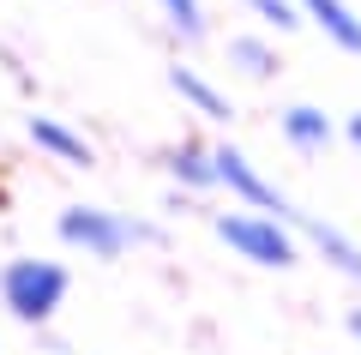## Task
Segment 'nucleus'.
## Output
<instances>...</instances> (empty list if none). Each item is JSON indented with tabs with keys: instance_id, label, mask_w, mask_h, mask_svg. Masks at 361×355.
Masks as SVG:
<instances>
[{
	"instance_id": "nucleus-1",
	"label": "nucleus",
	"mask_w": 361,
	"mask_h": 355,
	"mask_svg": "<svg viewBox=\"0 0 361 355\" xmlns=\"http://www.w3.org/2000/svg\"><path fill=\"white\" fill-rule=\"evenodd\" d=\"M66 289H73V277L54 259H13V265L0 271V301H6L13 319H25V325L54 319V307L66 301Z\"/></svg>"
},
{
	"instance_id": "nucleus-2",
	"label": "nucleus",
	"mask_w": 361,
	"mask_h": 355,
	"mask_svg": "<svg viewBox=\"0 0 361 355\" xmlns=\"http://www.w3.org/2000/svg\"><path fill=\"white\" fill-rule=\"evenodd\" d=\"M145 235H151V229L103 211V205H66V211H61V241L66 247H85L90 259H115V253H127L133 241H145Z\"/></svg>"
},
{
	"instance_id": "nucleus-3",
	"label": "nucleus",
	"mask_w": 361,
	"mask_h": 355,
	"mask_svg": "<svg viewBox=\"0 0 361 355\" xmlns=\"http://www.w3.org/2000/svg\"><path fill=\"white\" fill-rule=\"evenodd\" d=\"M217 235L235 247L241 259H253V265H295V235H289L277 217H253V211H223L217 217Z\"/></svg>"
},
{
	"instance_id": "nucleus-4",
	"label": "nucleus",
	"mask_w": 361,
	"mask_h": 355,
	"mask_svg": "<svg viewBox=\"0 0 361 355\" xmlns=\"http://www.w3.org/2000/svg\"><path fill=\"white\" fill-rule=\"evenodd\" d=\"M211 175H217L223 187L235 193V199H247V205H253V211L277 217V223H283V217H295V211H289V199H283V193H277V187H271V181L259 175V169L247 163V157L235 151V145H223V151H211Z\"/></svg>"
},
{
	"instance_id": "nucleus-5",
	"label": "nucleus",
	"mask_w": 361,
	"mask_h": 355,
	"mask_svg": "<svg viewBox=\"0 0 361 355\" xmlns=\"http://www.w3.org/2000/svg\"><path fill=\"white\" fill-rule=\"evenodd\" d=\"M295 6H301V18H313L343 54H361V18L349 13L343 0H295Z\"/></svg>"
},
{
	"instance_id": "nucleus-6",
	"label": "nucleus",
	"mask_w": 361,
	"mask_h": 355,
	"mask_svg": "<svg viewBox=\"0 0 361 355\" xmlns=\"http://www.w3.org/2000/svg\"><path fill=\"white\" fill-rule=\"evenodd\" d=\"M295 223H301V229H307V241H313V247H319V253H325V259H331V265H337V271H343V277H355V283H361V247H355V241H349L343 229H331V223H319V217H301V211H295Z\"/></svg>"
},
{
	"instance_id": "nucleus-7",
	"label": "nucleus",
	"mask_w": 361,
	"mask_h": 355,
	"mask_svg": "<svg viewBox=\"0 0 361 355\" xmlns=\"http://www.w3.org/2000/svg\"><path fill=\"white\" fill-rule=\"evenodd\" d=\"M30 145H37V151H49V157H61V163H90V145L78 139L73 127H61V121H54V114H30Z\"/></svg>"
},
{
	"instance_id": "nucleus-8",
	"label": "nucleus",
	"mask_w": 361,
	"mask_h": 355,
	"mask_svg": "<svg viewBox=\"0 0 361 355\" xmlns=\"http://www.w3.org/2000/svg\"><path fill=\"white\" fill-rule=\"evenodd\" d=\"M283 139L295 145V151H325V145H331V121H325V109L295 102V109L283 114Z\"/></svg>"
},
{
	"instance_id": "nucleus-9",
	"label": "nucleus",
	"mask_w": 361,
	"mask_h": 355,
	"mask_svg": "<svg viewBox=\"0 0 361 355\" xmlns=\"http://www.w3.org/2000/svg\"><path fill=\"white\" fill-rule=\"evenodd\" d=\"M169 85H175L180 97L193 102V109L205 114V121H229V97H223V90L211 85V78H199L193 66H175V73H169Z\"/></svg>"
},
{
	"instance_id": "nucleus-10",
	"label": "nucleus",
	"mask_w": 361,
	"mask_h": 355,
	"mask_svg": "<svg viewBox=\"0 0 361 355\" xmlns=\"http://www.w3.org/2000/svg\"><path fill=\"white\" fill-rule=\"evenodd\" d=\"M169 175L187 181V187H217V175H211V151H205V145H175V151H169Z\"/></svg>"
},
{
	"instance_id": "nucleus-11",
	"label": "nucleus",
	"mask_w": 361,
	"mask_h": 355,
	"mask_svg": "<svg viewBox=\"0 0 361 355\" xmlns=\"http://www.w3.org/2000/svg\"><path fill=\"white\" fill-rule=\"evenodd\" d=\"M229 61L241 66L247 78H271L277 73V54H271V42H259V37H229Z\"/></svg>"
},
{
	"instance_id": "nucleus-12",
	"label": "nucleus",
	"mask_w": 361,
	"mask_h": 355,
	"mask_svg": "<svg viewBox=\"0 0 361 355\" xmlns=\"http://www.w3.org/2000/svg\"><path fill=\"white\" fill-rule=\"evenodd\" d=\"M157 6H163V18H169L187 42L205 37V6H199V0H157Z\"/></svg>"
},
{
	"instance_id": "nucleus-13",
	"label": "nucleus",
	"mask_w": 361,
	"mask_h": 355,
	"mask_svg": "<svg viewBox=\"0 0 361 355\" xmlns=\"http://www.w3.org/2000/svg\"><path fill=\"white\" fill-rule=\"evenodd\" d=\"M247 6H253L265 25H277V30H295L301 25V6H295V0H247Z\"/></svg>"
},
{
	"instance_id": "nucleus-14",
	"label": "nucleus",
	"mask_w": 361,
	"mask_h": 355,
	"mask_svg": "<svg viewBox=\"0 0 361 355\" xmlns=\"http://www.w3.org/2000/svg\"><path fill=\"white\" fill-rule=\"evenodd\" d=\"M349 145L361 151V114H349Z\"/></svg>"
},
{
	"instance_id": "nucleus-15",
	"label": "nucleus",
	"mask_w": 361,
	"mask_h": 355,
	"mask_svg": "<svg viewBox=\"0 0 361 355\" xmlns=\"http://www.w3.org/2000/svg\"><path fill=\"white\" fill-rule=\"evenodd\" d=\"M349 337L361 343V307H355V313H349Z\"/></svg>"
}]
</instances>
